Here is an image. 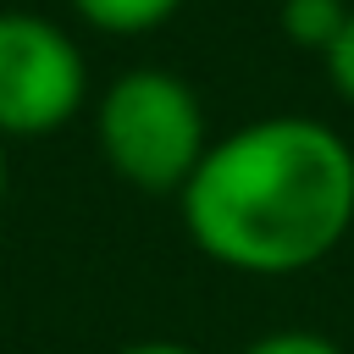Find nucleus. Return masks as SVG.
Wrapping results in <instances>:
<instances>
[{
	"instance_id": "8",
	"label": "nucleus",
	"mask_w": 354,
	"mask_h": 354,
	"mask_svg": "<svg viewBox=\"0 0 354 354\" xmlns=\"http://www.w3.org/2000/svg\"><path fill=\"white\" fill-rule=\"evenodd\" d=\"M116 354H199L194 343H177V337H144V343H127Z\"/></svg>"
},
{
	"instance_id": "5",
	"label": "nucleus",
	"mask_w": 354,
	"mask_h": 354,
	"mask_svg": "<svg viewBox=\"0 0 354 354\" xmlns=\"http://www.w3.org/2000/svg\"><path fill=\"white\" fill-rule=\"evenodd\" d=\"M277 22H282L288 44L326 55V50H332V39H337V33H343V22H348V0H282Z\"/></svg>"
},
{
	"instance_id": "9",
	"label": "nucleus",
	"mask_w": 354,
	"mask_h": 354,
	"mask_svg": "<svg viewBox=\"0 0 354 354\" xmlns=\"http://www.w3.org/2000/svg\"><path fill=\"white\" fill-rule=\"evenodd\" d=\"M6 194H11V155H6V138H0V210H6Z\"/></svg>"
},
{
	"instance_id": "4",
	"label": "nucleus",
	"mask_w": 354,
	"mask_h": 354,
	"mask_svg": "<svg viewBox=\"0 0 354 354\" xmlns=\"http://www.w3.org/2000/svg\"><path fill=\"white\" fill-rule=\"evenodd\" d=\"M72 17L88 28V33H105V39H144V33H160L166 22H177V11L188 0H66Z\"/></svg>"
},
{
	"instance_id": "2",
	"label": "nucleus",
	"mask_w": 354,
	"mask_h": 354,
	"mask_svg": "<svg viewBox=\"0 0 354 354\" xmlns=\"http://www.w3.org/2000/svg\"><path fill=\"white\" fill-rule=\"evenodd\" d=\"M94 144L116 183L138 194H183L199 155L210 149L205 100L171 66H127L116 72L94 105Z\"/></svg>"
},
{
	"instance_id": "1",
	"label": "nucleus",
	"mask_w": 354,
	"mask_h": 354,
	"mask_svg": "<svg viewBox=\"0 0 354 354\" xmlns=\"http://www.w3.org/2000/svg\"><path fill=\"white\" fill-rule=\"evenodd\" d=\"M188 243L238 277H299L354 232V144L304 111L210 138L177 194Z\"/></svg>"
},
{
	"instance_id": "6",
	"label": "nucleus",
	"mask_w": 354,
	"mask_h": 354,
	"mask_svg": "<svg viewBox=\"0 0 354 354\" xmlns=\"http://www.w3.org/2000/svg\"><path fill=\"white\" fill-rule=\"evenodd\" d=\"M238 354H348V348L315 326H271V332L249 337Z\"/></svg>"
},
{
	"instance_id": "7",
	"label": "nucleus",
	"mask_w": 354,
	"mask_h": 354,
	"mask_svg": "<svg viewBox=\"0 0 354 354\" xmlns=\"http://www.w3.org/2000/svg\"><path fill=\"white\" fill-rule=\"evenodd\" d=\"M326 61V83H332V94L354 111V6H348V22H343V33L332 39V50L321 55Z\"/></svg>"
},
{
	"instance_id": "3",
	"label": "nucleus",
	"mask_w": 354,
	"mask_h": 354,
	"mask_svg": "<svg viewBox=\"0 0 354 354\" xmlns=\"http://www.w3.org/2000/svg\"><path fill=\"white\" fill-rule=\"evenodd\" d=\"M88 111V55L44 11H0V138H50Z\"/></svg>"
}]
</instances>
